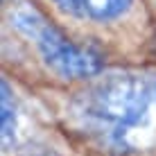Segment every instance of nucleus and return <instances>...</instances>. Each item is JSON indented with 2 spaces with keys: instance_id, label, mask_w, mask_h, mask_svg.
<instances>
[{
  "instance_id": "7ed1b4c3",
  "label": "nucleus",
  "mask_w": 156,
  "mask_h": 156,
  "mask_svg": "<svg viewBox=\"0 0 156 156\" xmlns=\"http://www.w3.org/2000/svg\"><path fill=\"white\" fill-rule=\"evenodd\" d=\"M86 95V111L113 125H138L149 109L154 95V79L136 73H115L95 79Z\"/></svg>"
},
{
  "instance_id": "423d86ee",
  "label": "nucleus",
  "mask_w": 156,
  "mask_h": 156,
  "mask_svg": "<svg viewBox=\"0 0 156 156\" xmlns=\"http://www.w3.org/2000/svg\"><path fill=\"white\" fill-rule=\"evenodd\" d=\"M145 2H147V7L152 9V12L156 14V0H145Z\"/></svg>"
},
{
  "instance_id": "f257e3e1",
  "label": "nucleus",
  "mask_w": 156,
  "mask_h": 156,
  "mask_svg": "<svg viewBox=\"0 0 156 156\" xmlns=\"http://www.w3.org/2000/svg\"><path fill=\"white\" fill-rule=\"evenodd\" d=\"M5 27L30 43L52 73L68 79L95 77L104 68V55L75 41L34 0H5Z\"/></svg>"
},
{
  "instance_id": "20e7f679",
  "label": "nucleus",
  "mask_w": 156,
  "mask_h": 156,
  "mask_svg": "<svg viewBox=\"0 0 156 156\" xmlns=\"http://www.w3.org/2000/svg\"><path fill=\"white\" fill-rule=\"evenodd\" d=\"M9 86L7 82H2V140L5 145H9V138L14 133V109L9 104Z\"/></svg>"
},
{
  "instance_id": "0eeeda50",
  "label": "nucleus",
  "mask_w": 156,
  "mask_h": 156,
  "mask_svg": "<svg viewBox=\"0 0 156 156\" xmlns=\"http://www.w3.org/2000/svg\"><path fill=\"white\" fill-rule=\"evenodd\" d=\"M154 95H156V79H154Z\"/></svg>"
},
{
  "instance_id": "39448f33",
  "label": "nucleus",
  "mask_w": 156,
  "mask_h": 156,
  "mask_svg": "<svg viewBox=\"0 0 156 156\" xmlns=\"http://www.w3.org/2000/svg\"><path fill=\"white\" fill-rule=\"evenodd\" d=\"M145 52L156 59V25H154V32H152V36H149V43H147V50Z\"/></svg>"
},
{
  "instance_id": "f03ea898",
  "label": "nucleus",
  "mask_w": 156,
  "mask_h": 156,
  "mask_svg": "<svg viewBox=\"0 0 156 156\" xmlns=\"http://www.w3.org/2000/svg\"><path fill=\"white\" fill-rule=\"evenodd\" d=\"M75 41L106 55L104 36H140L149 43L154 25L145 0H34ZM147 50V48H145Z\"/></svg>"
}]
</instances>
